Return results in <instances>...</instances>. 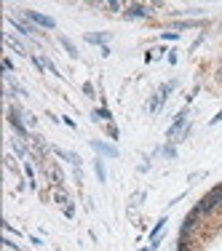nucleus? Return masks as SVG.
Masks as SVG:
<instances>
[{
  "label": "nucleus",
  "instance_id": "f257e3e1",
  "mask_svg": "<svg viewBox=\"0 0 222 251\" xmlns=\"http://www.w3.org/2000/svg\"><path fill=\"white\" fill-rule=\"evenodd\" d=\"M147 14H150L147 5H139V3L126 5V19H142V16H147Z\"/></svg>",
  "mask_w": 222,
  "mask_h": 251
},
{
  "label": "nucleus",
  "instance_id": "0eeeda50",
  "mask_svg": "<svg viewBox=\"0 0 222 251\" xmlns=\"http://www.w3.org/2000/svg\"><path fill=\"white\" fill-rule=\"evenodd\" d=\"M105 8H107V11H123V3H107Z\"/></svg>",
  "mask_w": 222,
  "mask_h": 251
},
{
  "label": "nucleus",
  "instance_id": "423d86ee",
  "mask_svg": "<svg viewBox=\"0 0 222 251\" xmlns=\"http://www.w3.org/2000/svg\"><path fill=\"white\" fill-rule=\"evenodd\" d=\"M54 201H56V203H67V193L56 190V193H54ZM67 206H70V203H67Z\"/></svg>",
  "mask_w": 222,
  "mask_h": 251
},
{
  "label": "nucleus",
  "instance_id": "6e6552de",
  "mask_svg": "<svg viewBox=\"0 0 222 251\" xmlns=\"http://www.w3.org/2000/svg\"><path fill=\"white\" fill-rule=\"evenodd\" d=\"M220 77H222V73H220Z\"/></svg>",
  "mask_w": 222,
  "mask_h": 251
},
{
  "label": "nucleus",
  "instance_id": "20e7f679",
  "mask_svg": "<svg viewBox=\"0 0 222 251\" xmlns=\"http://www.w3.org/2000/svg\"><path fill=\"white\" fill-rule=\"evenodd\" d=\"M107 38H110V35H105V32H97V35H86V40H88V43H105Z\"/></svg>",
  "mask_w": 222,
  "mask_h": 251
},
{
  "label": "nucleus",
  "instance_id": "7ed1b4c3",
  "mask_svg": "<svg viewBox=\"0 0 222 251\" xmlns=\"http://www.w3.org/2000/svg\"><path fill=\"white\" fill-rule=\"evenodd\" d=\"M27 16H29L32 22H38V25H43V27H54V22L46 19V16H40V14H32V11H27Z\"/></svg>",
  "mask_w": 222,
  "mask_h": 251
},
{
  "label": "nucleus",
  "instance_id": "39448f33",
  "mask_svg": "<svg viewBox=\"0 0 222 251\" xmlns=\"http://www.w3.org/2000/svg\"><path fill=\"white\" fill-rule=\"evenodd\" d=\"M49 176H51V182L56 184V187L62 184V174H59V169H51V174H49Z\"/></svg>",
  "mask_w": 222,
  "mask_h": 251
},
{
  "label": "nucleus",
  "instance_id": "f03ea898",
  "mask_svg": "<svg viewBox=\"0 0 222 251\" xmlns=\"http://www.w3.org/2000/svg\"><path fill=\"white\" fill-rule=\"evenodd\" d=\"M195 227H198V217H195V214H190V217L185 219V225H182V238H190L195 232Z\"/></svg>",
  "mask_w": 222,
  "mask_h": 251
}]
</instances>
